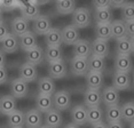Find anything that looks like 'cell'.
Listing matches in <instances>:
<instances>
[{
  "mask_svg": "<svg viewBox=\"0 0 134 128\" xmlns=\"http://www.w3.org/2000/svg\"><path fill=\"white\" fill-rule=\"evenodd\" d=\"M40 2L39 1H28V2H20V9L22 13V17L26 21L36 20L40 15Z\"/></svg>",
  "mask_w": 134,
  "mask_h": 128,
  "instance_id": "obj_2",
  "label": "cell"
},
{
  "mask_svg": "<svg viewBox=\"0 0 134 128\" xmlns=\"http://www.w3.org/2000/svg\"><path fill=\"white\" fill-rule=\"evenodd\" d=\"M107 128H124V125L121 121H117V123H108Z\"/></svg>",
  "mask_w": 134,
  "mask_h": 128,
  "instance_id": "obj_46",
  "label": "cell"
},
{
  "mask_svg": "<svg viewBox=\"0 0 134 128\" xmlns=\"http://www.w3.org/2000/svg\"><path fill=\"white\" fill-rule=\"evenodd\" d=\"M7 124L10 128H22L24 126V112L15 110L13 113L7 115Z\"/></svg>",
  "mask_w": 134,
  "mask_h": 128,
  "instance_id": "obj_30",
  "label": "cell"
},
{
  "mask_svg": "<svg viewBox=\"0 0 134 128\" xmlns=\"http://www.w3.org/2000/svg\"><path fill=\"white\" fill-rule=\"evenodd\" d=\"M52 109H53V97L38 94L37 98H36V110H38L41 113L42 112L46 113Z\"/></svg>",
  "mask_w": 134,
  "mask_h": 128,
  "instance_id": "obj_28",
  "label": "cell"
},
{
  "mask_svg": "<svg viewBox=\"0 0 134 128\" xmlns=\"http://www.w3.org/2000/svg\"><path fill=\"white\" fill-rule=\"evenodd\" d=\"M71 119L72 123L79 127L87 124V108L81 104L74 106L71 110Z\"/></svg>",
  "mask_w": 134,
  "mask_h": 128,
  "instance_id": "obj_12",
  "label": "cell"
},
{
  "mask_svg": "<svg viewBox=\"0 0 134 128\" xmlns=\"http://www.w3.org/2000/svg\"><path fill=\"white\" fill-rule=\"evenodd\" d=\"M105 118L108 123H117V121H121V111L119 105H111L107 106L105 111Z\"/></svg>",
  "mask_w": 134,
  "mask_h": 128,
  "instance_id": "obj_35",
  "label": "cell"
},
{
  "mask_svg": "<svg viewBox=\"0 0 134 128\" xmlns=\"http://www.w3.org/2000/svg\"><path fill=\"white\" fill-rule=\"evenodd\" d=\"M63 124V117L60 111L52 109L45 113V126L48 128H60Z\"/></svg>",
  "mask_w": 134,
  "mask_h": 128,
  "instance_id": "obj_9",
  "label": "cell"
},
{
  "mask_svg": "<svg viewBox=\"0 0 134 128\" xmlns=\"http://www.w3.org/2000/svg\"><path fill=\"white\" fill-rule=\"evenodd\" d=\"M91 128H107V125L103 123V121H101V123H97V124L92 125V127H91Z\"/></svg>",
  "mask_w": 134,
  "mask_h": 128,
  "instance_id": "obj_48",
  "label": "cell"
},
{
  "mask_svg": "<svg viewBox=\"0 0 134 128\" xmlns=\"http://www.w3.org/2000/svg\"><path fill=\"white\" fill-rule=\"evenodd\" d=\"M93 6L95 7V10H99V9H105V8L110 7V5H109V0H94Z\"/></svg>",
  "mask_w": 134,
  "mask_h": 128,
  "instance_id": "obj_42",
  "label": "cell"
},
{
  "mask_svg": "<svg viewBox=\"0 0 134 128\" xmlns=\"http://www.w3.org/2000/svg\"><path fill=\"white\" fill-rule=\"evenodd\" d=\"M112 10L111 8H105V9H99L95 10V21L96 24H110L112 21Z\"/></svg>",
  "mask_w": 134,
  "mask_h": 128,
  "instance_id": "obj_34",
  "label": "cell"
},
{
  "mask_svg": "<svg viewBox=\"0 0 134 128\" xmlns=\"http://www.w3.org/2000/svg\"><path fill=\"white\" fill-rule=\"evenodd\" d=\"M133 62L131 56H124V55H117L115 60V69L116 72L130 73L132 70Z\"/></svg>",
  "mask_w": 134,
  "mask_h": 128,
  "instance_id": "obj_24",
  "label": "cell"
},
{
  "mask_svg": "<svg viewBox=\"0 0 134 128\" xmlns=\"http://www.w3.org/2000/svg\"><path fill=\"white\" fill-rule=\"evenodd\" d=\"M20 2L21 1H14V0H4L0 1V9H5V10H14L16 7H20Z\"/></svg>",
  "mask_w": 134,
  "mask_h": 128,
  "instance_id": "obj_40",
  "label": "cell"
},
{
  "mask_svg": "<svg viewBox=\"0 0 134 128\" xmlns=\"http://www.w3.org/2000/svg\"><path fill=\"white\" fill-rule=\"evenodd\" d=\"M74 55L75 57L88 59L91 56V44L85 39H79L74 45Z\"/></svg>",
  "mask_w": 134,
  "mask_h": 128,
  "instance_id": "obj_16",
  "label": "cell"
},
{
  "mask_svg": "<svg viewBox=\"0 0 134 128\" xmlns=\"http://www.w3.org/2000/svg\"><path fill=\"white\" fill-rule=\"evenodd\" d=\"M55 82L49 77H42L38 80V91L41 95L53 96L54 93H55Z\"/></svg>",
  "mask_w": 134,
  "mask_h": 128,
  "instance_id": "obj_14",
  "label": "cell"
},
{
  "mask_svg": "<svg viewBox=\"0 0 134 128\" xmlns=\"http://www.w3.org/2000/svg\"><path fill=\"white\" fill-rule=\"evenodd\" d=\"M0 45H1V51L4 54L5 53H7V54L15 53V51L19 49V39L14 34H12V33H8V34L0 41Z\"/></svg>",
  "mask_w": 134,
  "mask_h": 128,
  "instance_id": "obj_18",
  "label": "cell"
},
{
  "mask_svg": "<svg viewBox=\"0 0 134 128\" xmlns=\"http://www.w3.org/2000/svg\"><path fill=\"white\" fill-rule=\"evenodd\" d=\"M109 50H110V47H109L108 41L95 39L91 44V55H94V56L105 59V56L109 54Z\"/></svg>",
  "mask_w": 134,
  "mask_h": 128,
  "instance_id": "obj_15",
  "label": "cell"
},
{
  "mask_svg": "<svg viewBox=\"0 0 134 128\" xmlns=\"http://www.w3.org/2000/svg\"><path fill=\"white\" fill-rule=\"evenodd\" d=\"M37 37L32 31L25 32L24 34L19 37V47H21L24 51L32 49V48L37 47Z\"/></svg>",
  "mask_w": 134,
  "mask_h": 128,
  "instance_id": "obj_21",
  "label": "cell"
},
{
  "mask_svg": "<svg viewBox=\"0 0 134 128\" xmlns=\"http://www.w3.org/2000/svg\"><path fill=\"white\" fill-rule=\"evenodd\" d=\"M48 74H49L51 79H61L65 77L66 74V66L64 62L59 61V62H53L48 63Z\"/></svg>",
  "mask_w": 134,
  "mask_h": 128,
  "instance_id": "obj_17",
  "label": "cell"
},
{
  "mask_svg": "<svg viewBox=\"0 0 134 128\" xmlns=\"http://www.w3.org/2000/svg\"><path fill=\"white\" fill-rule=\"evenodd\" d=\"M44 59H46L48 63L62 61L63 57L61 47H47L46 50L44 51Z\"/></svg>",
  "mask_w": 134,
  "mask_h": 128,
  "instance_id": "obj_33",
  "label": "cell"
},
{
  "mask_svg": "<svg viewBox=\"0 0 134 128\" xmlns=\"http://www.w3.org/2000/svg\"><path fill=\"white\" fill-rule=\"evenodd\" d=\"M64 128H80V127L77 126V125L74 124V123H70V124H68V125H65Z\"/></svg>",
  "mask_w": 134,
  "mask_h": 128,
  "instance_id": "obj_49",
  "label": "cell"
},
{
  "mask_svg": "<svg viewBox=\"0 0 134 128\" xmlns=\"http://www.w3.org/2000/svg\"><path fill=\"white\" fill-rule=\"evenodd\" d=\"M10 29L15 37H21L22 34H24L25 32L29 31V22L26 20H24L22 16H19V17H15L13 18L10 23Z\"/></svg>",
  "mask_w": 134,
  "mask_h": 128,
  "instance_id": "obj_19",
  "label": "cell"
},
{
  "mask_svg": "<svg viewBox=\"0 0 134 128\" xmlns=\"http://www.w3.org/2000/svg\"><path fill=\"white\" fill-rule=\"evenodd\" d=\"M101 102L107 106L118 105L119 103V91L112 86H108L101 91Z\"/></svg>",
  "mask_w": 134,
  "mask_h": 128,
  "instance_id": "obj_8",
  "label": "cell"
},
{
  "mask_svg": "<svg viewBox=\"0 0 134 128\" xmlns=\"http://www.w3.org/2000/svg\"><path fill=\"white\" fill-rule=\"evenodd\" d=\"M125 31H126V37L132 39L134 37V21H129V22H124Z\"/></svg>",
  "mask_w": 134,
  "mask_h": 128,
  "instance_id": "obj_41",
  "label": "cell"
},
{
  "mask_svg": "<svg viewBox=\"0 0 134 128\" xmlns=\"http://www.w3.org/2000/svg\"><path fill=\"white\" fill-rule=\"evenodd\" d=\"M45 42H46L47 47H60L62 45L61 30L56 29V27H52L45 34Z\"/></svg>",
  "mask_w": 134,
  "mask_h": 128,
  "instance_id": "obj_26",
  "label": "cell"
},
{
  "mask_svg": "<svg viewBox=\"0 0 134 128\" xmlns=\"http://www.w3.org/2000/svg\"><path fill=\"white\" fill-rule=\"evenodd\" d=\"M111 30V38H115L116 40H119L121 38L126 37V31H125V25L121 20H115L110 23Z\"/></svg>",
  "mask_w": 134,
  "mask_h": 128,
  "instance_id": "obj_32",
  "label": "cell"
},
{
  "mask_svg": "<svg viewBox=\"0 0 134 128\" xmlns=\"http://www.w3.org/2000/svg\"><path fill=\"white\" fill-rule=\"evenodd\" d=\"M133 40L129 37L121 38L116 40V51L117 55H124V56H131L133 53Z\"/></svg>",
  "mask_w": 134,
  "mask_h": 128,
  "instance_id": "obj_20",
  "label": "cell"
},
{
  "mask_svg": "<svg viewBox=\"0 0 134 128\" xmlns=\"http://www.w3.org/2000/svg\"><path fill=\"white\" fill-rule=\"evenodd\" d=\"M120 111H121V119L132 123L134 118V104L132 101L126 102L123 106H120Z\"/></svg>",
  "mask_w": 134,
  "mask_h": 128,
  "instance_id": "obj_39",
  "label": "cell"
},
{
  "mask_svg": "<svg viewBox=\"0 0 134 128\" xmlns=\"http://www.w3.org/2000/svg\"><path fill=\"white\" fill-rule=\"evenodd\" d=\"M28 84L21 78H15L10 81V93L14 98H23L28 95Z\"/></svg>",
  "mask_w": 134,
  "mask_h": 128,
  "instance_id": "obj_5",
  "label": "cell"
},
{
  "mask_svg": "<svg viewBox=\"0 0 134 128\" xmlns=\"http://www.w3.org/2000/svg\"><path fill=\"white\" fill-rule=\"evenodd\" d=\"M92 22L91 13L86 8H76L72 13V25H75L77 29H85Z\"/></svg>",
  "mask_w": 134,
  "mask_h": 128,
  "instance_id": "obj_1",
  "label": "cell"
},
{
  "mask_svg": "<svg viewBox=\"0 0 134 128\" xmlns=\"http://www.w3.org/2000/svg\"><path fill=\"white\" fill-rule=\"evenodd\" d=\"M39 128H48V127H47V126H40Z\"/></svg>",
  "mask_w": 134,
  "mask_h": 128,
  "instance_id": "obj_51",
  "label": "cell"
},
{
  "mask_svg": "<svg viewBox=\"0 0 134 128\" xmlns=\"http://www.w3.org/2000/svg\"><path fill=\"white\" fill-rule=\"evenodd\" d=\"M8 79V73H7V70L4 66V68H0V85L5 84Z\"/></svg>",
  "mask_w": 134,
  "mask_h": 128,
  "instance_id": "obj_44",
  "label": "cell"
},
{
  "mask_svg": "<svg viewBox=\"0 0 134 128\" xmlns=\"http://www.w3.org/2000/svg\"><path fill=\"white\" fill-rule=\"evenodd\" d=\"M8 33H9V32H8V27L6 26L5 23H1V24H0V41H1L2 39H4L5 37L8 34Z\"/></svg>",
  "mask_w": 134,
  "mask_h": 128,
  "instance_id": "obj_45",
  "label": "cell"
},
{
  "mask_svg": "<svg viewBox=\"0 0 134 128\" xmlns=\"http://www.w3.org/2000/svg\"><path fill=\"white\" fill-rule=\"evenodd\" d=\"M87 63H88V71L103 73L105 69V59H103V57L91 55L87 59Z\"/></svg>",
  "mask_w": 134,
  "mask_h": 128,
  "instance_id": "obj_29",
  "label": "cell"
},
{
  "mask_svg": "<svg viewBox=\"0 0 134 128\" xmlns=\"http://www.w3.org/2000/svg\"><path fill=\"white\" fill-rule=\"evenodd\" d=\"M4 23V18H2V10L0 9V24Z\"/></svg>",
  "mask_w": 134,
  "mask_h": 128,
  "instance_id": "obj_50",
  "label": "cell"
},
{
  "mask_svg": "<svg viewBox=\"0 0 134 128\" xmlns=\"http://www.w3.org/2000/svg\"><path fill=\"white\" fill-rule=\"evenodd\" d=\"M104 77L101 72H92L88 71L86 73V85L90 89H100L103 86Z\"/></svg>",
  "mask_w": 134,
  "mask_h": 128,
  "instance_id": "obj_22",
  "label": "cell"
},
{
  "mask_svg": "<svg viewBox=\"0 0 134 128\" xmlns=\"http://www.w3.org/2000/svg\"><path fill=\"white\" fill-rule=\"evenodd\" d=\"M53 97V106H55L57 111H65L71 105V96L66 90L55 91Z\"/></svg>",
  "mask_w": 134,
  "mask_h": 128,
  "instance_id": "obj_3",
  "label": "cell"
},
{
  "mask_svg": "<svg viewBox=\"0 0 134 128\" xmlns=\"http://www.w3.org/2000/svg\"><path fill=\"white\" fill-rule=\"evenodd\" d=\"M95 33H96V39L109 41V39L111 38L110 24H96Z\"/></svg>",
  "mask_w": 134,
  "mask_h": 128,
  "instance_id": "obj_37",
  "label": "cell"
},
{
  "mask_svg": "<svg viewBox=\"0 0 134 128\" xmlns=\"http://www.w3.org/2000/svg\"><path fill=\"white\" fill-rule=\"evenodd\" d=\"M103 119V111L100 106L87 108V123L91 125L101 123Z\"/></svg>",
  "mask_w": 134,
  "mask_h": 128,
  "instance_id": "obj_36",
  "label": "cell"
},
{
  "mask_svg": "<svg viewBox=\"0 0 134 128\" xmlns=\"http://www.w3.org/2000/svg\"><path fill=\"white\" fill-rule=\"evenodd\" d=\"M71 72L75 75H86L88 72V63L87 59H80V57H74L71 60Z\"/></svg>",
  "mask_w": 134,
  "mask_h": 128,
  "instance_id": "obj_23",
  "label": "cell"
},
{
  "mask_svg": "<svg viewBox=\"0 0 134 128\" xmlns=\"http://www.w3.org/2000/svg\"><path fill=\"white\" fill-rule=\"evenodd\" d=\"M55 7L59 14L69 15L74 13L76 9V2L74 0H57L55 2Z\"/></svg>",
  "mask_w": 134,
  "mask_h": 128,
  "instance_id": "obj_31",
  "label": "cell"
},
{
  "mask_svg": "<svg viewBox=\"0 0 134 128\" xmlns=\"http://www.w3.org/2000/svg\"><path fill=\"white\" fill-rule=\"evenodd\" d=\"M124 0H109V5H110V8L114 9H120L123 6L125 5Z\"/></svg>",
  "mask_w": 134,
  "mask_h": 128,
  "instance_id": "obj_43",
  "label": "cell"
},
{
  "mask_svg": "<svg viewBox=\"0 0 134 128\" xmlns=\"http://www.w3.org/2000/svg\"><path fill=\"white\" fill-rule=\"evenodd\" d=\"M16 109V98L12 95H5L0 98V112L6 115L13 113Z\"/></svg>",
  "mask_w": 134,
  "mask_h": 128,
  "instance_id": "obj_27",
  "label": "cell"
},
{
  "mask_svg": "<svg viewBox=\"0 0 134 128\" xmlns=\"http://www.w3.org/2000/svg\"><path fill=\"white\" fill-rule=\"evenodd\" d=\"M112 87L115 89L119 90H127L131 87V78L129 73L124 72H115L114 79H112Z\"/></svg>",
  "mask_w": 134,
  "mask_h": 128,
  "instance_id": "obj_10",
  "label": "cell"
},
{
  "mask_svg": "<svg viewBox=\"0 0 134 128\" xmlns=\"http://www.w3.org/2000/svg\"><path fill=\"white\" fill-rule=\"evenodd\" d=\"M120 10H121V21L123 22L134 21V2L126 1L125 5L120 8Z\"/></svg>",
  "mask_w": 134,
  "mask_h": 128,
  "instance_id": "obj_38",
  "label": "cell"
},
{
  "mask_svg": "<svg viewBox=\"0 0 134 128\" xmlns=\"http://www.w3.org/2000/svg\"><path fill=\"white\" fill-rule=\"evenodd\" d=\"M51 29H52V22L47 15L40 14L36 20H33V24H32L33 31L32 32L35 33V34L45 36Z\"/></svg>",
  "mask_w": 134,
  "mask_h": 128,
  "instance_id": "obj_4",
  "label": "cell"
},
{
  "mask_svg": "<svg viewBox=\"0 0 134 128\" xmlns=\"http://www.w3.org/2000/svg\"><path fill=\"white\" fill-rule=\"evenodd\" d=\"M61 36H62V42L70 46H72L80 39L79 30L72 24H69L63 27V30H61Z\"/></svg>",
  "mask_w": 134,
  "mask_h": 128,
  "instance_id": "obj_7",
  "label": "cell"
},
{
  "mask_svg": "<svg viewBox=\"0 0 134 128\" xmlns=\"http://www.w3.org/2000/svg\"><path fill=\"white\" fill-rule=\"evenodd\" d=\"M84 103L87 108H96L101 104V90L87 88L84 93Z\"/></svg>",
  "mask_w": 134,
  "mask_h": 128,
  "instance_id": "obj_11",
  "label": "cell"
},
{
  "mask_svg": "<svg viewBox=\"0 0 134 128\" xmlns=\"http://www.w3.org/2000/svg\"><path fill=\"white\" fill-rule=\"evenodd\" d=\"M25 60H26V63L37 66L38 64H40L44 61V50H42V48L37 46V47L32 48V49L26 50Z\"/></svg>",
  "mask_w": 134,
  "mask_h": 128,
  "instance_id": "obj_25",
  "label": "cell"
},
{
  "mask_svg": "<svg viewBox=\"0 0 134 128\" xmlns=\"http://www.w3.org/2000/svg\"><path fill=\"white\" fill-rule=\"evenodd\" d=\"M6 64V55L0 50V68H4Z\"/></svg>",
  "mask_w": 134,
  "mask_h": 128,
  "instance_id": "obj_47",
  "label": "cell"
},
{
  "mask_svg": "<svg viewBox=\"0 0 134 128\" xmlns=\"http://www.w3.org/2000/svg\"><path fill=\"white\" fill-rule=\"evenodd\" d=\"M19 73H20V78L28 84V82H32V81L36 80L38 71H37V68H36L35 65L25 62L20 66Z\"/></svg>",
  "mask_w": 134,
  "mask_h": 128,
  "instance_id": "obj_13",
  "label": "cell"
},
{
  "mask_svg": "<svg viewBox=\"0 0 134 128\" xmlns=\"http://www.w3.org/2000/svg\"><path fill=\"white\" fill-rule=\"evenodd\" d=\"M22 128H23V127H22Z\"/></svg>",
  "mask_w": 134,
  "mask_h": 128,
  "instance_id": "obj_52",
  "label": "cell"
},
{
  "mask_svg": "<svg viewBox=\"0 0 134 128\" xmlns=\"http://www.w3.org/2000/svg\"><path fill=\"white\" fill-rule=\"evenodd\" d=\"M42 114L38 110L32 109L24 113V126L26 128H39L42 126Z\"/></svg>",
  "mask_w": 134,
  "mask_h": 128,
  "instance_id": "obj_6",
  "label": "cell"
}]
</instances>
